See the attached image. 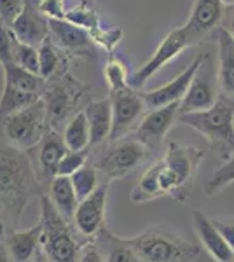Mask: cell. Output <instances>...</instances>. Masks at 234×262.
I'll list each match as a JSON object with an SVG mask.
<instances>
[{"label": "cell", "mask_w": 234, "mask_h": 262, "mask_svg": "<svg viewBox=\"0 0 234 262\" xmlns=\"http://www.w3.org/2000/svg\"><path fill=\"white\" fill-rule=\"evenodd\" d=\"M40 192L32 159L25 150L0 142V208L18 222L25 206Z\"/></svg>", "instance_id": "cell-1"}, {"label": "cell", "mask_w": 234, "mask_h": 262, "mask_svg": "<svg viewBox=\"0 0 234 262\" xmlns=\"http://www.w3.org/2000/svg\"><path fill=\"white\" fill-rule=\"evenodd\" d=\"M203 159L205 150L199 147L169 140L163 158L156 161L161 194L169 196L180 205L189 201Z\"/></svg>", "instance_id": "cell-2"}, {"label": "cell", "mask_w": 234, "mask_h": 262, "mask_svg": "<svg viewBox=\"0 0 234 262\" xmlns=\"http://www.w3.org/2000/svg\"><path fill=\"white\" fill-rule=\"evenodd\" d=\"M131 247L145 262H196L203 247L196 245L164 224H154L127 238Z\"/></svg>", "instance_id": "cell-3"}, {"label": "cell", "mask_w": 234, "mask_h": 262, "mask_svg": "<svg viewBox=\"0 0 234 262\" xmlns=\"http://www.w3.org/2000/svg\"><path fill=\"white\" fill-rule=\"evenodd\" d=\"M178 122L201 133L219 152L222 163L234 154V103L225 96H219L217 103L208 111L180 114Z\"/></svg>", "instance_id": "cell-4"}, {"label": "cell", "mask_w": 234, "mask_h": 262, "mask_svg": "<svg viewBox=\"0 0 234 262\" xmlns=\"http://www.w3.org/2000/svg\"><path fill=\"white\" fill-rule=\"evenodd\" d=\"M40 200V248L49 262H77L80 245L75 238L70 222L54 208L48 194L42 192Z\"/></svg>", "instance_id": "cell-5"}, {"label": "cell", "mask_w": 234, "mask_h": 262, "mask_svg": "<svg viewBox=\"0 0 234 262\" xmlns=\"http://www.w3.org/2000/svg\"><path fill=\"white\" fill-rule=\"evenodd\" d=\"M89 91H91V86L75 79L69 70L46 81L42 101L46 105L51 129H56L69 117L72 119Z\"/></svg>", "instance_id": "cell-6"}, {"label": "cell", "mask_w": 234, "mask_h": 262, "mask_svg": "<svg viewBox=\"0 0 234 262\" xmlns=\"http://www.w3.org/2000/svg\"><path fill=\"white\" fill-rule=\"evenodd\" d=\"M0 129L7 138V143L14 145L16 149L28 152L30 149L37 147L44 135L51 129L42 98L23 111L9 116L2 122Z\"/></svg>", "instance_id": "cell-7"}, {"label": "cell", "mask_w": 234, "mask_h": 262, "mask_svg": "<svg viewBox=\"0 0 234 262\" xmlns=\"http://www.w3.org/2000/svg\"><path fill=\"white\" fill-rule=\"evenodd\" d=\"M148 158H151V152L138 138L124 137L110 143L95 166L98 173H101L107 179V182H114L126 179Z\"/></svg>", "instance_id": "cell-8"}, {"label": "cell", "mask_w": 234, "mask_h": 262, "mask_svg": "<svg viewBox=\"0 0 234 262\" xmlns=\"http://www.w3.org/2000/svg\"><path fill=\"white\" fill-rule=\"evenodd\" d=\"M110 182H101L96 191L79 201L74 215V229L86 239H96V236L107 227V200Z\"/></svg>", "instance_id": "cell-9"}, {"label": "cell", "mask_w": 234, "mask_h": 262, "mask_svg": "<svg viewBox=\"0 0 234 262\" xmlns=\"http://www.w3.org/2000/svg\"><path fill=\"white\" fill-rule=\"evenodd\" d=\"M217 70L211 63V56L205 53L201 67L196 72L190 88L180 101V114L203 112L211 108L219 100V90H217Z\"/></svg>", "instance_id": "cell-10"}, {"label": "cell", "mask_w": 234, "mask_h": 262, "mask_svg": "<svg viewBox=\"0 0 234 262\" xmlns=\"http://www.w3.org/2000/svg\"><path fill=\"white\" fill-rule=\"evenodd\" d=\"M189 39L184 27H177L173 30L166 33V37L161 40V44L157 46L154 54L151 56V60L143 63L140 69L135 72L130 77V86L133 90H140L152 75H156L163 67L168 65L169 61H173L175 58L180 56V53L185 48H189Z\"/></svg>", "instance_id": "cell-11"}, {"label": "cell", "mask_w": 234, "mask_h": 262, "mask_svg": "<svg viewBox=\"0 0 234 262\" xmlns=\"http://www.w3.org/2000/svg\"><path fill=\"white\" fill-rule=\"evenodd\" d=\"M110 101H112V135L110 142L124 138V135L133 128L137 122L142 121L148 111L145 100L142 96V91H137L133 88L127 90L110 93Z\"/></svg>", "instance_id": "cell-12"}, {"label": "cell", "mask_w": 234, "mask_h": 262, "mask_svg": "<svg viewBox=\"0 0 234 262\" xmlns=\"http://www.w3.org/2000/svg\"><path fill=\"white\" fill-rule=\"evenodd\" d=\"M178 116H180V103H173L163 108L148 111L142 117V121L137 124L133 137L138 138L147 147L151 154H157V150L163 145L166 135L178 122Z\"/></svg>", "instance_id": "cell-13"}, {"label": "cell", "mask_w": 234, "mask_h": 262, "mask_svg": "<svg viewBox=\"0 0 234 262\" xmlns=\"http://www.w3.org/2000/svg\"><path fill=\"white\" fill-rule=\"evenodd\" d=\"M224 16V2L222 0H193L190 14L187 18L185 28L189 44H198L205 37L211 35L217 28L222 27Z\"/></svg>", "instance_id": "cell-14"}, {"label": "cell", "mask_w": 234, "mask_h": 262, "mask_svg": "<svg viewBox=\"0 0 234 262\" xmlns=\"http://www.w3.org/2000/svg\"><path fill=\"white\" fill-rule=\"evenodd\" d=\"M51 37L56 44L65 51L69 58L79 60H95L96 48L89 32L69 23L67 19H49Z\"/></svg>", "instance_id": "cell-15"}, {"label": "cell", "mask_w": 234, "mask_h": 262, "mask_svg": "<svg viewBox=\"0 0 234 262\" xmlns=\"http://www.w3.org/2000/svg\"><path fill=\"white\" fill-rule=\"evenodd\" d=\"M203 58H205V53L198 54L184 72H180L175 79H172V81L168 84H164V86L156 88V90H151V91H142V96H143V100H145L148 111L163 108L173 103H180V101L184 100V96L187 95V91H189L196 72L201 67Z\"/></svg>", "instance_id": "cell-16"}, {"label": "cell", "mask_w": 234, "mask_h": 262, "mask_svg": "<svg viewBox=\"0 0 234 262\" xmlns=\"http://www.w3.org/2000/svg\"><path fill=\"white\" fill-rule=\"evenodd\" d=\"M9 28L16 39L33 48H40L42 42L51 35L49 19L39 11V6L33 0H25L23 11L16 16Z\"/></svg>", "instance_id": "cell-17"}, {"label": "cell", "mask_w": 234, "mask_h": 262, "mask_svg": "<svg viewBox=\"0 0 234 262\" xmlns=\"http://www.w3.org/2000/svg\"><path fill=\"white\" fill-rule=\"evenodd\" d=\"M190 219H193V227L198 234L203 250L210 253V257L215 262H232L234 252L224 239V236L220 234V231L217 229L214 219H210L199 210H193Z\"/></svg>", "instance_id": "cell-18"}, {"label": "cell", "mask_w": 234, "mask_h": 262, "mask_svg": "<svg viewBox=\"0 0 234 262\" xmlns=\"http://www.w3.org/2000/svg\"><path fill=\"white\" fill-rule=\"evenodd\" d=\"M40 234V222H37L35 226L28 227V229H12L4 242L9 262H32L35 259L37 253L42 250Z\"/></svg>", "instance_id": "cell-19"}, {"label": "cell", "mask_w": 234, "mask_h": 262, "mask_svg": "<svg viewBox=\"0 0 234 262\" xmlns=\"http://www.w3.org/2000/svg\"><path fill=\"white\" fill-rule=\"evenodd\" d=\"M214 37L217 40V53H219V67H217L219 88L225 95L234 96V39L225 27L217 28Z\"/></svg>", "instance_id": "cell-20"}, {"label": "cell", "mask_w": 234, "mask_h": 262, "mask_svg": "<svg viewBox=\"0 0 234 262\" xmlns=\"http://www.w3.org/2000/svg\"><path fill=\"white\" fill-rule=\"evenodd\" d=\"M91 133V145H100L110 140L112 135V101L110 98L89 101L84 108Z\"/></svg>", "instance_id": "cell-21"}, {"label": "cell", "mask_w": 234, "mask_h": 262, "mask_svg": "<svg viewBox=\"0 0 234 262\" xmlns=\"http://www.w3.org/2000/svg\"><path fill=\"white\" fill-rule=\"evenodd\" d=\"M37 147H39V166L42 179L53 180L56 177L63 156L69 152L65 142H63V137H59L56 129H49Z\"/></svg>", "instance_id": "cell-22"}, {"label": "cell", "mask_w": 234, "mask_h": 262, "mask_svg": "<svg viewBox=\"0 0 234 262\" xmlns=\"http://www.w3.org/2000/svg\"><path fill=\"white\" fill-rule=\"evenodd\" d=\"M95 242L105 255V262H145L126 238H119L109 227L96 236Z\"/></svg>", "instance_id": "cell-23"}, {"label": "cell", "mask_w": 234, "mask_h": 262, "mask_svg": "<svg viewBox=\"0 0 234 262\" xmlns=\"http://www.w3.org/2000/svg\"><path fill=\"white\" fill-rule=\"evenodd\" d=\"M49 200L69 222L74 221L75 210L79 206V198L72 185L70 177H54L49 184Z\"/></svg>", "instance_id": "cell-24"}, {"label": "cell", "mask_w": 234, "mask_h": 262, "mask_svg": "<svg viewBox=\"0 0 234 262\" xmlns=\"http://www.w3.org/2000/svg\"><path fill=\"white\" fill-rule=\"evenodd\" d=\"M70 58L65 54L53 37H48L39 48V75L44 81H49L54 75L67 72V63Z\"/></svg>", "instance_id": "cell-25"}, {"label": "cell", "mask_w": 234, "mask_h": 262, "mask_svg": "<svg viewBox=\"0 0 234 262\" xmlns=\"http://www.w3.org/2000/svg\"><path fill=\"white\" fill-rule=\"evenodd\" d=\"M4 70V84L11 86L14 90H19L23 93H32V95H40L44 93L46 81L37 74L21 69V67L9 63V65H2Z\"/></svg>", "instance_id": "cell-26"}, {"label": "cell", "mask_w": 234, "mask_h": 262, "mask_svg": "<svg viewBox=\"0 0 234 262\" xmlns=\"http://www.w3.org/2000/svg\"><path fill=\"white\" fill-rule=\"evenodd\" d=\"M63 142L67 149L74 152L88 150V147L91 145V133H89V124L84 111H79L67 122V128L63 131Z\"/></svg>", "instance_id": "cell-27"}, {"label": "cell", "mask_w": 234, "mask_h": 262, "mask_svg": "<svg viewBox=\"0 0 234 262\" xmlns=\"http://www.w3.org/2000/svg\"><path fill=\"white\" fill-rule=\"evenodd\" d=\"M163 198L159 189V180H157V164L156 161L143 171V175L140 177L138 182L135 184V187L131 189L130 200L137 205H143V203H151L154 200Z\"/></svg>", "instance_id": "cell-28"}, {"label": "cell", "mask_w": 234, "mask_h": 262, "mask_svg": "<svg viewBox=\"0 0 234 262\" xmlns=\"http://www.w3.org/2000/svg\"><path fill=\"white\" fill-rule=\"evenodd\" d=\"M40 95H32V93H23L19 90H14L11 86L4 84L2 95H0V126L12 114L23 111V108L30 107L32 103H35L37 100H40Z\"/></svg>", "instance_id": "cell-29"}, {"label": "cell", "mask_w": 234, "mask_h": 262, "mask_svg": "<svg viewBox=\"0 0 234 262\" xmlns=\"http://www.w3.org/2000/svg\"><path fill=\"white\" fill-rule=\"evenodd\" d=\"M103 75L105 81H107V86L110 93L116 91H122L127 90L130 86V72H127V65L124 60L117 56H110L107 65L103 69Z\"/></svg>", "instance_id": "cell-30"}, {"label": "cell", "mask_w": 234, "mask_h": 262, "mask_svg": "<svg viewBox=\"0 0 234 262\" xmlns=\"http://www.w3.org/2000/svg\"><path fill=\"white\" fill-rule=\"evenodd\" d=\"M72 185L75 189V194H77L79 201H82L84 198H88L89 194H93L96 191L98 184V170L95 164H84L79 171H75L74 175L70 177Z\"/></svg>", "instance_id": "cell-31"}, {"label": "cell", "mask_w": 234, "mask_h": 262, "mask_svg": "<svg viewBox=\"0 0 234 262\" xmlns=\"http://www.w3.org/2000/svg\"><path fill=\"white\" fill-rule=\"evenodd\" d=\"M65 19L86 32H93L101 27L100 18H98L96 11L93 9V6L84 4V2H80L79 6H74L72 9L67 11Z\"/></svg>", "instance_id": "cell-32"}, {"label": "cell", "mask_w": 234, "mask_h": 262, "mask_svg": "<svg viewBox=\"0 0 234 262\" xmlns=\"http://www.w3.org/2000/svg\"><path fill=\"white\" fill-rule=\"evenodd\" d=\"M231 184H234V154L211 173L210 180H208L205 185V192L208 198H211V196H215L217 192L229 187Z\"/></svg>", "instance_id": "cell-33"}, {"label": "cell", "mask_w": 234, "mask_h": 262, "mask_svg": "<svg viewBox=\"0 0 234 262\" xmlns=\"http://www.w3.org/2000/svg\"><path fill=\"white\" fill-rule=\"evenodd\" d=\"M12 63L21 67V69L39 75V48H33L30 44L18 40L14 37L12 44Z\"/></svg>", "instance_id": "cell-34"}, {"label": "cell", "mask_w": 234, "mask_h": 262, "mask_svg": "<svg viewBox=\"0 0 234 262\" xmlns=\"http://www.w3.org/2000/svg\"><path fill=\"white\" fill-rule=\"evenodd\" d=\"M86 161H88V150H79V152L69 150L63 156L61 163H59L56 177H72L75 171H79L86 164Z\"/></svg>", "instance_id": "cell-35"}, {"label": "cell", "mask_w": 234, "mask_h": 262, "mask_svg": "<svg viewBox=\"0 0 234 262\" xmlns=\"http://www.w3.org/2000/svg\"><path fill=\"white\" fill-rule=\"evenodd\" d=\"M93 42L100 48L107 49L109 53H112L116 49V46L122 40V30L121 28H96V30L89 32Z\"/></svg>", "instance_id": "cell-36"}, {"label": "cell", "mask_w": 234, "mask_h": 262, "mask_svg": "<svg viewBox=\"0 0 234 262\" xmlns=\"http://www.w3.org/2000/svg\"><path fill=\"white\" fill-rule=\"evenodd\" d=\"M12 44H14V33L7 25L0 23V67L12 63Z\"/></svg>", "instance_id": "cell-37"}, {"label": "cell", "mask_w": 234, "mask_h": 262, "mask_svg": "<svg viewBox=\"0 0 234 262\" xmlns=\"http://www.w3.org/2000/svg\"><path fill=\"white\" fill-rule=\"evenodd\" d=\"M37 6L48 19H65V0H39Z\"/></svg>", "instance_id": "cell-38"}, {"label": "cell", "mask_w": 234, "mask_h": 262, "mask_svg": "<svg viewBox=\"0 0 234 262\" xmlns=\"http://www.w3.org/2000/svg\"><path fill=\"white\" fill-rule=\"evenodd\" d=\"M25 0H0V23L11 27L16 16L23 11Z\"/></svg>", "instance_id": "cell-39"}, {"label": "cell", "mask_w": 234, "mask_h": 262, "mask_svg": "<svg viewBox=\"0 0 234 262\" xmlns=\"http://www.w3.org/2000/svg\"><path fill=\"white\" fill-rule=\"evenodd\" d=\"M77 262H105L103 252H101V248L98 247L95 239H89L80 247Z\"/></svg>", "instance_id": "cell-40"}, {"label": "cell", "mask_w": 234, "mask_h": 262, "mask_svg": "<svg viewBox=\"0 0 234 262\" xmlns=\"http://www.w3.org/2000/svg\"><path fill=\"white\" fill-rule=\"evenodd\" d=\"M217 229L224 236V239L234 252V219H214Z\"/></svg>", "instance_id": "cell-41"}, {"label": "cell", "mask_w": 234, "mask_h": 262, "mask_svg": "<svg viewBox=\"0 0 234 262\" xmlns=\"http://www.w3.org/2000/svg\"><path fill=\"white\" fill-rule=\"evenodd\" d=\"M6 224H4L2 221V217H0V243H4L6 242Z\"/></svg>", "instance_id": "cell-42"}, {"label": "cell", "mask_w": 234, "mask_h": 262, "mask_svg": "<svg viewBox=\"0 0 234 262\" xmlns=\"http://www.w3.org/2000/svg\"><path fill=\"white\" fill-rule=\"evenodd\" d=\"M0 262H9V257H7V252H6L4 243H0Z\"/></svg>", "instance_id": "cell-43"}, {"label": "cell", "mask_w": 234, "mask_h": 262, "mask_svg": "<svg viewBox=\"0 0 234 262\" xmlns=\"http://www.w3.org/2000/svg\"><path fill=\"white\" fill-rule=\"evenodd\" d=\"M32 262H49V259H48V257H46V253L40 250V252L35 255V259H33Z\"/></svg>", "instance_id": "cell-44"}, {"label": "cell", "mask_w": 234, "mask_h": 262, "mask_svg": "<svg viewBox=\"0 0 234 262\" xmlns=\"http://www.w3.org/2000/svg\"><path fill=\"white\" fill-rule=\"evenodd\" d=\"M225 28H227V32L231 33V37L234 39V14L231 16V19L227 21V27H225Z\"/></svg>", "instance_id": "cell-45"}, {"label": "cell", "mask_w": 234, "mask_h": 262, "mask_svg": "<svg viewBox=\"0 0 234 262\" xmlns=\"http://www.w3.org/2000/svg\"><path fill=\"white\" fill-rule=\"evenodd\" d=\"M224 6H229V7H234V0H222Z\"/></svg>", "instance_id": "cell-46"}, {"label": "cell", "mask_w": 234, "mask_h": 262, "mask_svg": "<svg viewBox=\"0 0 234 262\" xmlns=\"http://www.w3.org/2000/svg\"><path fill=\"white\" fill-rule=\"evenodd\" d=\"M80 2H84V4H89V6H93V4H95V0H80Z\"/></svg>", "instance_id": "cell-47"}, {"label": "cell", "mask_w": 234, "mask_h": 262, "mask_svg": "<svg viewBox=\"0 0 234 262\" xmlns=\"http://www.w3.org/2000/svg\"><path fill=\"white\" fill-rule=\"evenodd\" d=\"M232 262H234V260H232Z\"/></svg>", "instance_id": "cell-48"}]
</instances>
